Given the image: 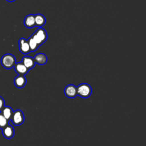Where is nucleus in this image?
<instances>
[{
  "label": "nucleus",
  "instance_id": "nucleus-1",
  "mask_svg": "<svg viewBox=\"0 0 146 146\" xmlns=\"http://www.w3.org/2000/svg\"><path fill=\"white\" fill-rule=\"evenodd\" d=\"M31 36L39 45V46L44 43L48 38L46 31L42 27H39L37 29Z\"/></svg>",
  "mask_w": 146,
  "mask_h": 146
},
{
  "label": "nucleus",
  "instance_id": "nucleus-2",
  "mask_svg": "<svg viewBox=\"0 0 146 146\" xmlns=\"http://www.w3.org/2000/svg\"><path fill=\"white\" fill-rule=\"evenodd\" d=\"M76 88L77 95H79L83 98H88L92 93V88L88 83H81L76 87Z\"/></svg>",
  "mask_w": 146,
  "mask_h": 146
},
{
  "label": "nucleus",
  "instance_id": "nucleus-3",
  "mask_svg": "<svg viewBox=\"0 0 146 146\" xmlns=\"http://www.w3.org/2000/svg\"><path fill=\"white\" fill-rule=\"evenodd\" d=\"M15 63V58L11 54H6L3 55L1 59V63L2 66L6 69H10L13 67Z\"/></svg>",
  "mask_w": 146,
  "mask_h": 146
},
{
  "label": "nucleus",
  "instance_id": "nucleus-4",
  "mask_svg": "<svg viewBox=\"0 0 146 146\" xmlns=\"http://www.w3.org/2000/svg\"><path fill=\"white\" fill-rule=\"evenodd\" d=\"M10 120H11L13 124L15 125H19L22 124L25 120L23 112L21 110H17L13 111Z\"/></svg>",
  "mask_w": 146,
  "mask_h": 146
},
{
  "label": "nucleus",
  "instance_id": "nucleus-5",
  "mask_svg": "<svg viewBox=\"0 0 146 146\" xmlns=\"http://www.w3.org/2000/svg\"><path fill=\"white\" fill-rule=\"evenodd\" d=\"M18 43L19 50L21 53L23 54H27L30 52H31L27 40L23 38H21V39H19Z\"/></svg>",
  "mask_w": 146,
  "mask_h": 146
},
{
  "label": "nucleus",
  "instance_id": "nucleus-6",
  "mask_svg": "<svg viewBox=\"0 0 146 146\" xmlns=\"http://www.w3.org/2000/svg\"><path fill=\"white\" fill-rule=\"evenodd\" d=\"M64 92L67 97L69 98H74L77 96L76 87L72 84H68L65 87Z\"/></svg>",
  "mask_w": 146,
  "mask_h": 146
},
{
  "label": "nucleus",
  "instance_id": "nucleus-7",
  "mask_svg": "<svg viewBox=\"0 0 146 146\" xmlns=\"http://www.w3.org/2000/svg\"><path fill=\"white\" fill-rule=\"evenodd\" d=\"M13 67L14 68L15 71L18 75H25L27 74L29 71V70L22 62L15 63Z\"/></svg>",
  "mask_w": 146,
  "mask_h": 146
},
{
  "label": "nucleus",
  "instance_id": "nucleus-8",
  "mask_svg": "<svg viewBox=\"0 0 146 146\" xmlns=\"http://www.w3.org/2000/svg\"><path fill=\"white\" fill-rule=\"evenodd\" d=\"M2 129V135L5 138L10 139L13 137L14 135V129L12 125L8 124Z\"/></svg>",
  "mask_w": 146,
  "mask_h": 146
},
{
  "label": "nucleus",
  "instance_id": "nucleus-9",
  "mask_svg": "<svg viewBox=\"0 0 146 146\" xmlns=\"http://www.w3.org/2000/svg\"><path fill=\"white\" fill-rule=\"evenodd\" d=\"M24 25L25 27L29 29L33 28L35 26V18H34V14H29L24 19L23 21Z\"/></svg>",
  "mask_w": 146,
  "mask_h": 146
},
{
  "label": "nucleus",
  "instance_id": "nucleus-10",
  "mask_svg": "<svg viewBox=\"0 0 146 146\" xmlns=\"http://www.w3.org/2000/svg\"><path fill=\"white\" fill-rule=\"evenodd\" d=\"M21 62L29 70L33 68L35 66V62L34 61V58L30 56H27V55H25L22 58Z\"/></svg>",
  "mask_w": 146,
  "mask_h": 146
},
{
  "label": "nucleus",
  "instance_id": "nucleus-11",
  "mask_svg": "<svg viewBox=\"0 0 146 146\" xmlns=\"http://www.w3.org/2000/svg\"><path fill=\"white\" fill-rule=\"evenodd\" d=\"M26 78L25 75H18L14 79V85L18 88H22L26 84Z\"/></svg>",
  "mask_w": 146,
  "mask_h": 146
},
{
  "label": "nucleus",
  "instance_id": "nucleus-12",
  "mask_svg": "<svg viewBox=\"0 0 146 146\" xmlns=\"http://www.w3.org/2000/svg\"><path fill=\"white\" fill-rule=\"evenodd\" d=\"M35 63L40 65L44 64L47 62V57L43 53H38L33 58Z\"/></svg>",
  "mask_w": 146,
  "mask_h": 146
},
{
  "label": "nucleus",
  "instance_id": "nucleus-13",
  "mask_svg": "<svg viewBox=\"0 0 146 146\" xmlns=\"http://www.w3.org/2000/svg\"><path fill=\"white\" fill-rule=\"evenodd\" d=\"M35 18V26L38 27H42L46 23V18L45 17L40 13H38L34 15Z\"/></svg>",
  "mask_w": 146,
  "mask_h": 146
},
{
  "label": "nucleus",
  "instance_id": "nucleus-14",
  "mask_svg": "<svg viewBox=\"0 0 146 146\" xmlns=\"http://www.w3.org/2000/svg\"><path fill=\"white\" fill-rule=\"evenodd\" d=\"M1 112L3 116L9 121L12 116L13 110L10 106H4L1 110Z\"/></svg>",
  "mask_w": 146,
  "mask_h": 146
},
{
  "label": "nucleus",
  "instance_id": "nucleus-15",
  "mask_svg": "<svg viewBox=\"0 0 146 146\" xmlns=\"http://www.w3.org/2000/svg\"><path fill=\"white\" fill-rule=\"evenodd\" d=\"M27 42L29 43L31 51H35L38 48L39 45L36 43V42L33 39L31 36L27 39Z\"/></svg>",
  "mask_w": 146,
  "mask_h": 146
},
{
  "label": "nucleus",
  "instance_id": "nucleus-16",
  "mask_svg": "<svg viewBox=\"0 0 146 146\" xmlns=\"http://www.w3.org/2000/svg\"><path fill=\"white\" fill-rule=\"evenodd\" d=\"M9 121L6 119L0 112V128L2 129L9 124Z\"/></svg>",
  "mask_w": 146,
  "mask_h": 146
},
{
  "label": "nucleus",
  "instance_id": "nucleus-17",
  "mask_svg": "<svg viewBox=\"0 0 146 146\" xmlns=\"http://www.w3.org/2000/svg\"><path fill=\"white\" fill-rule=\"evenodd\" d=\"M5 106V100L3 98L0 96V111Z\"/></svg>",
  "mask_w": 146,
  "mask_h": 146
},
{
  "label": "nucleus",
  "instance_id": "nucleus-18",
  "mask_svg": "<svg viewBox=\"0 0 146 146\" xmlns=\"http://www.w3.org/2000/svg\"><path fill=\"white\" fill-rule=\"evenodd\" d=\"M7 1H8V2H13V1H15V0H6Z\"/></svg>",
  "mask_w": 146,
  "mask_h": 146
}]
</instances>
